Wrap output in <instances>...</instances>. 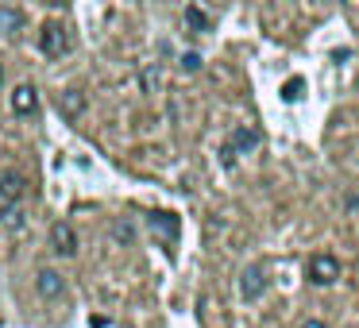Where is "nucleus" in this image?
Returning <instances> with one entry per match:
<instances>
[{
  "mask_svg": "<svg viewBox=\"0 0 359 328\" xmlns=\"http://www.w3.org/2000/svg\"><path fill=\"white\" fill-rule=\"evenodd\" d=\"M58 112H62L66 120H78L81 112H86V93H81V89H66V93H58Z\"/></svg>",
  "mask_w": 359,
  "mask_h": 328,
  "instance_id": "nucleus-9",
  "label": "nucleus"
},
{
  "mask_svg": "<svg viewBox=\"0 0 359 328\" xmlns=\"http://www.w3.org/2000/svg\"><path fill=\"white\" fill-rule=\"evenodd\" d=\"M255 147H259V132L243 124V128H236L232 139H228L224 147H220V163H224V166H236V158L248 155V151H255Z\"/></svg>",
  "mask_w": 359,
  "mask_h": 328,
  "instance_id": "nucleus-1",
  "label": "nucleus"
},
{
  "mask_svg": "<svg viewBox=\"0 0 359 328\" xmlns=\"http://www.w3.org/2000/svg\"><path fill=\"white\" fill-rule=\"evenodd\" d=\"M151 228H155L166 243H174V240H178V232H182V224H178L174 212H151Z\"/></svg>",
  "mask_w": 359,
  "mask_h": 328,
  "instance_id": "nucleus-10",
  "label": "nucleus"
},
{
  "mask_svg": "<svg viewBox=\"0 0 359 328\" xmlns=\"http://www.w3.org/2000/svg\"><path fill=\"white\" fill-rule=\"evenodd\" d=\"M182 70H189V74H194V70H201V55H194V50H189V55H182Z\"/></svg>",
  "mask_w": 359,
  "mask_h": 328,
  "instance_id": "nucleus-15",
  "label": "nucleus"
},
{
  "mask_svg": "<svg viewBox=\"0 0 359 328\" xmlns=\"http://www.w3.org/2000/svg\"><path fill=\"white\" fill-rule=\"evenodd\" d=\"M0 81H4V70H0Z\"/></svg>",
  "mask_w": 359,
  "mask_h": 328,
  "instance_id": "nucleus-18",
  "label": "nucleus"
},
{
  "mask_svg": "<svg viewBox=\"0 0 359 328\" xmlns=\"http://www.w3.org/2000/svg\"><path fill=\"white\" fill-rule=\"evenodd\" d=\"M20 32H24V12L4 4L0 8V35H20Z\"/></svg>",
  "mask_w": 359,
  "mask_h": 328,
  "instance_id": "nucleus-11",
  "label": "nucleus"
},
{
  "mask_svg": "<svg viewBox=\"0 0 359 328\" xmlns=\"http://www.w3.org/2000/svg\"><path fill=\"white\" fill-rule=\"evenodd\" d=\"M50 251L55 255H78V232H74V224H66V220H58V224H50Z\"/></svg>",
  "mask_w": 359,
  "mask_h": 328,
  "instance_id": "nucleus-5",
  "label": "nucleus"
},
{
  "mask_svg": "<svg viewBox=\"0 0 359 328\" xmlns=\"http://www.w3.org/2000/svg\"><path fill=\"white\" fill-rule=\"evenodd\" d=\"M0 224L4 228H24V201L20 205H0Z\"/></svg>",
  "mask_w": 359,
  "mask_h": 328,
  "instance_id": "nucleus-12",
  "label": "nucleus"
},
{
  "mask_svg": "<svg viewBox=\"0 0 359 328\" xmlns=\"http://www.w3.org/2000/svg\"><path fill=\"white\" fill-rule=\"evenodd\" d=\"M305 278L313 282V286H332L336 278H340V259L332 255H309V263H305Z\"/></svg>",
  "mask_w": 359,
  "mask_h": 328,
  "instance_id": "nucleus-2",
  "label": "nucleus"
},
{
  "mask_svg": "<svg viewBox=\"0 0 359 328\" xmlns=\"http://www.w3.org/2000/svg\"><path fill=\"white\" fill-rule=\"evenodd\" d=\"M27 197V178L20 170H4L0 174V205H20Z\"/></svg>",
  "mask_w": 359,
  "mask_h": 328,
  "instance_id": "nucleus-4",
  "label": "nucleus"
},
{
  "mask_svg": "<svg viewBox=\"0 0 359 328\" xmlns=\"http://www.w3.org/2000/svg\"><path fill=\"white\" fill-rule=\"evenodd\" d=\"M302 328H328V324H325V320H305Z\"/></svg>",
  "mask_w": 359,
  "mask_h": 328,
  "instance_id": "nucleus-17",
  "label": "nucleus"
},
{
  "mask_svg": "<svg viewBox=\"0 0 359 328\" xmlns=\"http://www.w3.org/2000/svg\"><path fill=\"white\" fill-rule=\"evenodd\" d=\"M35 289H39V297H47V301H55V297H62V289H66V282H62V274L58 271H39L35 274Z\"/></svg>",
  "mask_w": 359,
  "mask_h": 328,
  "instance_id": "nucleus-8",
  "label": "nucleus"
},
{
  "mask_svg": "<svg viewBox=\"0 0 359 328\" xmlns=\"http://www.w3.org/2000/svg\"><path fill=\"white\" fill-rule=\"evenodd\" d=\"M39 50L50 58H62L66 50H70V35H66V27L58 24V20H47L39 32Z\"/></svg>",
  "mask_w": 359,
  "mask_h": 328,
  "instance_id": "nucleus-3",
  "label": "nucleus"
},
{
  "mask_svg": "<svg viewBox=\"0 0 359 328\" xmlns=\"http://www.w3.org/2000/svg\"><path fill=\"white\" fill-rule=\"evenodd\" d=\"M112 235H116L120 243H128V240H132V228H128V224H116V228H112Z\"/></svg>",
  "mask_w": 359,
  "mask_h": 328,
  "instance_id": "nucleus-16",
  "label": "nucleus"
},
{
  "mask_svg": "<svg viewBox=\"0 0 359 328\" xmlns=\"http://www.w3.org/2000/svg\"><path fill=\"white\" fill-rule=\"evenodd\" d=\"M186 24L194 27V32H209V16H205L197 4H189V8H186Z\"/></svg>",
  "mask_w": 359,
  "mask_h": 328,
  "instance_id": "nucleus-13",
  "label": "nucleus"
},
{
  "mask_svg": "<svg viewBox=\"0 0 359 328\" xmlns=\"http://www.w3.org/2000/svg\"><path fill=\"white\" fill-rule=\"evenodd\" d=\"M35 109H39V89L35 86H16L12 89V112H16V116H32Z\"/></svg>",
  "mask_w": 359,
  "mask_h": 328,
  "instance_id": "nucleus-7",
  "label": "nucleus"
},
{
  "mask_svg": "<svg viewBox=\"0 0 359 328\" xmlns=\"http://www.w3.org/2000/svg\"><path fill=\"white\" fill-rule=\"evenodd\" d=\"M297 97H302V78H290L286 86H282V101H290V104H294Z\"/></svg>",
  "mask_w": 359,
  "mask_h": 328,
  "instance_id": "nucleus-14",
  "label": "nucleus"
},
{
  "mask_svg": "<svg viewBox=\"0 0 359 328\" xmlns=\"http://www.w3.org/2000/svg\"><path fill=\"white\" fill-rule=\"evenodd\" d=\"M263 294H266V271L263 266H248L240 274V297L243 301H259Z\"/></svg>",
  "mask_w": 359,
  "mask_h": 328,
  "instance_id": "nucleus-6",
  "label": "nucleus"
}]
</instances>
